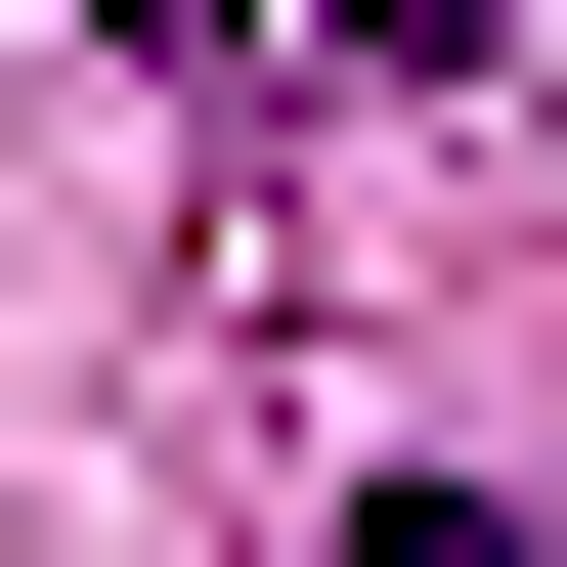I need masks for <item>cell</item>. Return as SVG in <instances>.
Instances as JSON below:
<instances>
[{
    "label": "cell",
    "mask_w": 567,
    "mask_h": 567,
    "mask_svg": "<svg viewBox=\"0 0 567 567\" xmlns=\"http://www.w3.org/2000/svg\"><path fill=\"white\" fill-rule=\"evenodd\" d=\"M350 44H393V87H436V44H481V0H350Z\"/></svg>",
    "instance_id": "3"
},
{
    "label": "cell",
    "mask_w": 567,
    "mask_h": 567,
    "mask_svg": "<svg viewBox=\"0 0 567 567\" xmlns=\"http://www.w3.org/2000/svg\"><path fill=\"white\" fill-rule=\"evenodd\" d=\"M350 567H524V524H481V481H350Z\"/></svg>",
    "instance_id": "1"
},
{
    "label": "cell",
    "mask_w": 567,
    "mask_h": 567,
    "mask_svg": "<svg viewBox=\"0 0 567 567\" xmlns=\"http://www.w3.org/2000/svg\"><path fill=\"white\" fill-rule=\"evenodd\" d=\"M44 44H132V87H218V0H44Z\"/></svg>",
    "instance_id": "2"
}]
</instances>
